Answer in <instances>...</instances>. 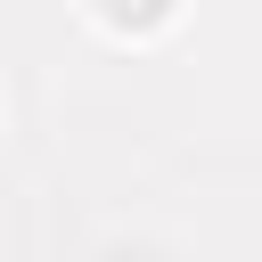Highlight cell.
Wrapping results in <instances>:
<instances>
[{
	"instance_id": "1",
	"label": "cell",
	"mask_w": 262,
	"mask_h": 262,
	"mask_svg": "<svg viewBox=\"0 0 262 262\" xmlns=\"http://www.w3.org/2000/svg\"><path fill=\"white\" fill-rule=\"evenodd\" d=\"M106 16H115V25H156L164 0H106Z\"/></svg>"
}]
</instances>
